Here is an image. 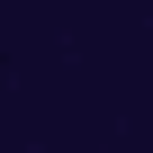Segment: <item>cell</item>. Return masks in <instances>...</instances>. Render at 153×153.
<instances>
[]
</instances>
